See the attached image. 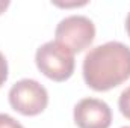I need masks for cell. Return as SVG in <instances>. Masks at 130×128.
<instances>
[{
  "mask_svg": "<svg viewBox=\"0 0 130 128\" xmlns=\"http://www.w3.org/2000/svg\"><path fill=\"white\" fill-rule=\"evenodd\" d=\"M83 80L97 91H110L130 78V47L118 41L91 48L83 59Z\"/></svg>",
  "mask_w": 130,
  "mask_h": 128,
  "instance_id": "6da1fadb",
  "label": "cell"
},
{
  "mask_svg": "<svg viewBox=\"0 0 130 128\" xmlns=\"http://www.w3.org/2000/svg\"><path fill=\"white\" fill-rule=\"evenodd\" d=\"M38 69L53 81H65L74 72V53L58 41H48L35 53Z\"/></svg>",
  "mask_w": 130,
  "mask_h": 128,
  "instance_id": "7a4b0ae2",
  "label": "cell"
},
{
  "mask_svg": "<svg viewBox=\"0 0 130 128\" xmlns=\"http://www.w3.org/2000/svg\"><path fill=\"white\" fill-rule=\"evenodd\" d=\"M8 98L11 107L24 116H36L42 113L48 104L47 89L33 78L17 81L9 89Z\"/></svg>",
  "mask_w": 130,
  "mask_h": 128,
  "instance_id": "3957f363",
  "label": "cell"
},
{
  "mask_svg": "<svg viewBox=\"0 0 130 128\" xmlns=\"http://www.w3.org/2000/svg\"><path fill=\"white\" fill-rule=\"evenodd\" d=\"M55 36L59 44L65 45L74 54L88 48L95 38V26L85 15H70L59 21Z\"/></svg>",
  "mask_w": 130,
  "mask_h": 128,
  "instance_id": "277c9868",
  "label": "cell"
},
{
  "mask_svg": "<svg viewBox=\"0 0 130 128\" xmlns=\"http://www.w3.org/2000/svg\"><path fill=\"white\" fill-rule=\"evenodd\" d=\"M74 122L79 128H109L112 110L98 98H83L74 105Z\"/></svg>",
  "mask_w": 130,
  "mask_h": 128,
  "instance_id": "5b68a950",
  "label": "cell"
},
{
  "mask_svg": "<svg viewBox=\"0 0 130 128\" xmlns=\"http://www.w3.org/2000/svg\"><path fill=\"white\" fill-rule=\"evenodd\" d=\"M118 107H120V112L123 113V116H126L130 121V86L126 88L118 99Z\"/></svg>",
  "mask_w": 130,
  "mask_h": 128,
  "instance_id": "8992f818",
  "label": "cell"
},
{
  "mask_svg": "<svg viewBox=\"0 0 130 128\" xmlns=\"http://www.w3.org/2000/svg\"><path fill=\"white\" fill-rule=\"evenodd\" d=\"M0 128H24L18 121L6 113H0Z\"/></svg>",
  "mask_w": 130,
  "mask_h": 128,
  "instance_id": "52a82bcc",
  "label": "cell"
},
{
  "mask_svg": "<svg viewBox=\"0 0 130 128\" xmlns=\"http://www.w3.org/2000/svg\"><path fill=\"white\" fill-rule=\"evenodd\" d=\"M6 80H8V62L3 53H0V88L5 84Z\"/></svg>",
  "mask_w": 130,
  "mask_h": 128,
  "instance_id": "ba28073f",
  "label": "cell"
},
{
  "mask_svg": "<svg viewBox=\"0 0 130 128\" xmlns=\"http://www.w3.org/2000/svg\"><path fill=\"white\" fill-rule=\"evenodd\" d=\"M8 6H9V2L8 0H0V15L8 9Z\"/></svg>",
  "mask_w": 130,
  "mask_h": 128,
  "instance_id": "9c48e42d",
  "label": "cell"
},
{
  "mask_svg": "<svg viewBox=\"0 0 130 128\" xmlns=\"http://www.w3.org/2000/svg\"><path fill=\"white\" fill-rule=\"evenodd\" d=\"M126 32H127V35L130 38V12L127 14V18H126Z\"/></svg>",
  "mask_w": 130,
  "mask_h": 128,
  "instance_id": "30bf717a",
  "label": "cell"
},
{
  "mask_svg": "<svg viewBox=\"0 0 130 128\" xmlns=\"http://www.w3.org/2000/svg\"><path fill=\"white\" fill-rule=\"evenodd\" d=\"M121 128H130V127H121Z\"/></svg>",
  "mask_w": 130,
  "mask_h": 128,
  "instance_id": "8fae6325",
  "label": "cell"
}]
</instances>
